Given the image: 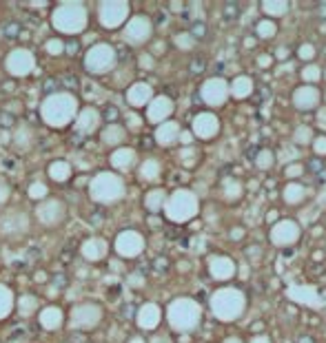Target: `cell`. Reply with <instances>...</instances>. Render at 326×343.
<instances>
[{
  "label": "cell",
  "mask_w": 326,
  "mask_h": 343,
  "mask_svg": "<svg viewBox=\"0 0 326 343\" xmlns=\"http://www.w3.org/2000/svg\"><path fill=\"white\" fill-rule=\"evenodd\" d=\"M80 111L78 98L69 91H56L49 93L42 102H40V120L51 126V129H64L76 120Z\"/></svg>",
  "instance_id": "6da1fadb"
},
{
  "label": "cell",
  "mask_w": 326,
  "mask_h": 343,
  "mask_svg": "<svg viewBox=\"0 0 326 343\" xmlns=\"http://www.w3.org/2000/svg\"><path fill=\"white\" fill-rule=\"evenodd\" d=\"M89 25V11H86L84 3L80 0H64V3H58L56 9L51 13V27L64 36H78L82 33Z\"/></svg>",
  "instance_id": "7a4b0ae2"
},
{
  "label": "cell",
  "mask_w": 326,
  "mask_h": 343,
  "mask_svg": "<svg viewBox=\"0 0 326 343\" xmlns=\"http://www.w3.org/2000/svg\"><path fill=\"white\" fill-rule=\"evenodd\" d=\"M122 195H124V181L116 173L102 171L89 179V197L96 204H104V206L116 204V201L122 199Z\"/></svg>",
  "instance_id": "3957f363"
},
{
  "label": "cell",
  "mask_w": 326,
  "mask_h": 343,
  "mask_svg": "<svg viewBox=\"0 0 326 343\" xmlns=\"http://www.w3.org/2000/svg\"><path fill=\"white\" fill-rule=\"evenodd\" d=\"M116 64H118V51L109 42H98L89 47V51L84 53V69L91 76L109 73Z\"/></svg>",
  "instance_id": "277c9868"
},
{
  "label": "cell",
  "mask_w": 326,
  "mask_h": 343,
  "mask_svg": "<svg viewBox=\"0 0 326 343\" xmlns=\"http://www.w3.org/2000/svg\"><path fill=\"white\" fill-rule=\"evenodd\" d=\"M102 308L93 301H82V304L73 306L71 308V314H69V321H71V328L73 330H82V332H89V330H96L102 321Z\"/></svg>",
  "instance_id": "5b68a950"
},
{
  "label": "cell",
  "mask_w": 326,
  "mask_h": 343,
  "mask_svg": "<svg viewBox=\"0 0 326 343\" xmlns=\"http://www.w3.org/2000/svg\"><path fill=\"white\" fill-rule=\"evenodd\" d=\"M5 69L13 78H27L36 69V56H33V51L25 49V47L11 49L5 58Z\"/></svg>",
  "instance_id": "8992f818"
},
{
  "label": "cell",
  "mask_w": 326,
  "mask_h": 343,
  "mask_svg": "<svg viewBox=\"0 0 326 343\" xmlns=\"http://www.w3.org/2000/svg\"><path fill=\"white\" fill-rule=\"evenodd\" d=\"M36 217L42 226L47 228H56L60 226L62 221L67 219V206L62 199H56V197H47L38 204L36 208Z\"/></svg>",
  "instance_id": "52a82bcc"
},
{
  "label": "cell",
  "mask_w": 326,
  "mask_h": 343,
  "mask_svg": "<svg viewBox=\"0 0 326 343\" xmlns=\"http://www.w3.org/2000/svg\"><path fill=\"white\" fill-rule=\"evenodd\" d=\"M129 3H98V22L104 29H118L126 20Z\"/></svg>",
  "instance_id": "ba28073f"
},
{
  "label": "cell",
  "mask_w": 326,
  "mask_h": 343,
  "mask_svg": "<svg viewBox=\"0 0 326 343\" xmlns=\"http://www.w3.org/2000/svg\"><path fill=\"white\" fill-rule=\"evenodd\" d=\"M29 231V215L23 211H9L0 217V235L5 237H23Z\"/></svg>",
  "instance_id": "9c48e42d"
},
{
  "label": "cell",
  "mask_w": 326,
  "mask_h": 343,
  "mask_svg": "<svg viewBox=\"0 0 326 343\" xmlns=\"http://www.w3.org/2000/svg\"><path fill=\"white\" fill-rule=\"evenodd\" d=\"M100 124H102V116L96 106H84V109L78 111L76 120H73V126L80 135H93L96 131H100Z\"/></svg>",
  "instance_id": "30bf717a"
},
{
  "label": "cell",
  "mask_w": 326,
  "mask_h": 343,
  "mask_svg": "<svg viewBox=\"0 0 326 343\" xmlns=\"http://www.w3.org/2000/svg\"><path fill=\"white\" fill-rule=\"evenodd\" d=\"M142 246H144V241L140 237V233H136V231H122L116 237V253L124 259L138 257Z\"/></svg>",
  "instance_id": "8fae6325"
},
{
  "label": "cell",
  "mask_w": 326,
  "mask_h": 343,
  "mask_svg": "<svg viewBox=\"0 0 326 343\" xmlns=\"http://www.w3.org/2000/svg\"><path fill=\"white\" fill-rule=\"evenodd\" d=\"M149 33H151V25H149V20H144V18H131L129 22H126L124 27V40L129 44H140V42H144L146 38H149Z\"/></svg>",
  "instance_id": "7c38bea8"
},
{
  "label": "cell",
  "mask_w": 326,
  "mask_h": 343,
  "mask_svg": "<svg viewBox=\"0 0 326 343\" xmlns=\"http://www.w3.org/2000/svg\"><path fill=\"white\" fill-rule=\"evenodd\" d=\"M106 241L102 237H89L82 241V246H80V255H82L84 261H89V264H98V261H102L106 257Z\"/></svg>",
  "instance_id": "4fadbf2b"
},
{
  "label": "cell",
  "mask_w": 326,
  "mask_h": 343,
  "mask_svg": "<svg viewBox=\"0 0 326 343\" xmlns=\"http://www.w3.org/2000/svg\"><path fill=\"white\" fill-rule=\"evenodd\" d=\"M38 319H40V326L45 328V330H60L64 324V312H62V308H58V306H47L40 310L38 314Z\"/></svg>",
  "instance_id": "5bb4252c"
},
{
  "label": "cell",
  "mask_w": 326,
  "mask_h": 343,
  "mask_svg": "<svg viewBox=\"0 0 326 343\" xmlns=\"http://www.w3.org/2000/svg\"><path fill=\"white\" fill-rule=\"evenodd\" d=\"M47 175H49V179L58 181V184H64V181L71 179L73 166L67 162V159H53V162L47 166Z\"/></svg>",
  "instance_id": "9a60e30c"
},
{
  "label": "cell",
  "mask_w": 326,
  "mask_h": 343,
  "mask_svg": "<svg viewBox=\"0 0 326 343\" xmlns=\"http://www.w3.org/2000/svg\"><path fill=\"white\" fill-rule=\"evenodd\" d=\"M136 164V151L133 149H116L111 153V166L116 171H129Z\"/></svg>",
  "instance_id": "2e32d148"
},
{
  "label": "cell",
  "mask_w": 326,
  "mask_h": 343,
  "mask_svg": "<svg viewBox=\"0 0 326 343\" xmlns=\"http://www.w3.org/2000/svg\"><path fill=\"white\" fill-rule=\"evenodd\" d=\"M13 310H16V297H13V290L9 286L0 284V321L9 317Z\"/></svg>",
  "instance_id": "e0dca14e"
},
{
  "label": "cell",
  "mask_w": 326,
  "mask_h": 343,
  "mask_svg": "<svg viewBox=\"0 0 326 343\" xmlns=\"http://www.w3.org/2000/svg\"><path fill=\"white\" fill-rule=\"evenodd\" d=\"M38 299L33 294H20V299H16V310L23 319H29L38 312Z\"/></svg>",
  "instance_id": "ac0fdd59"
},
{
  "label": "cell",
  "mask_w": 326,
  "mask_h": 343,
  "mask_svg": "<svg viewBox=\"0 0 326 343\" xmlns=\"http://www.w3.org/2000/svg\"><path fill=\"white\" fill-rule=\"evenodd\" d=\"M102 144H106V146H120L122 144V140H124V129L120 126L118 122H109L104 126V131H102Z\"/></svg>",
  "instance_id": "d6986e66"
},
{
  "label": "cell",
  "mask_w": 326,
  "mask_h": 343,
  "mask_svg": "<svg viewBox=\"0 0 326 343\" xmlns=\"http://www.w3.org/2000/svg\"><path fill=\"white\" fill-rule=\"evenodd\" d=\"M11 140L16 142V146H18L20 151H29L31 146H33V140H36V133H33L29 126H20L18 131H13Z\"/></svg>",
  "instance_id": "ffe728a7"
},
{
  "label": "cell",
  "mask_w": 326,
  "mask_h": 343,
  "mask_svg": "<svg viewBox=\"0 0 326 343\" xmlns=\"http://www.w3.org/2000/svg\"><path fill=\"white\" fill-rule=\"evenodd\" d=\"M149 96H151L149 84H136L126 91V100H129V104H133V106H142L146 100H149Z\"/></svg>",
  "instance_id": "44dd1931"
},
{
  "label": "cell",
  "mask_w": 326,
  "mask_h": 343,
  "mask_svg": "<svg viewBox=\"0 0 326 343\" xmlns=\"http://www.w3.org/2000/svg\"><path fill=\"white\" fill-rule=\"evenodd\" d=\"M156 319H158L156 306H142L136 314V321H138L140 328H153L156 326Z\"/></svg>",
  "instance_id": "7402d4cb"
},
{
  "label": "cell",
  "mask_w": 326,
  "mask_h": 343,
  "mask_svg": "<svg viewBox=\"0 0 326 343\" xmlns=\"http://www.w3.org/2000/svg\"><path fill=\"white\" fill-rule=\"evenodd\" d=\"M27 193H29V197L36 199V201H42V199L49 197V188H47V184H42V181H31Z\"/></svg>",
  "instance_id": "603a6c76"
},
{
  "label": "cell",
  "mask_w": 326,
  "mask_h": 343,
  "mask_svg": "<svg viewBox=\"0 0 326 343\" xmlns=\"http://www.w3.org/2000/svg\"><path fill=\"white\" fill-rule=\"evenodd\" d=\"M242 13V3H235V0H229V3L222 5V16L224 20H235Z\"/></svg>",
  "instance_id": "cb8c5ba5"
},
{
  "label": "cell",
  "mask_w": 326,
  "mask_h": 343,
  "mask_svg": "<svg viewBox=\"0 0 326 343\" xmlns=\"http://www.w3.org/2000/svg\"><path fill=\"white\" fill-rule=\"evenodd\" d=\"M169 109H171V100H169V98H162V100H158V102H156V104H153L151 109H149V120H158V118H160V113H162V116H164V113L169 111Z\"/></svg>",
  "instance_id": "d4e9b609"
},
{
  "label": "cell",
  "mask_w": 326,
  "mask_h": 343,
  "mask_svg": "<svg viewBox=\"0 0 326 343\" xmlns=\"http://www.w3.org/2000/svg\"><path fill=\"white\" fill-rule=\"evenodd\" d=\"M45 51L49 53V56H62V53H64V42L60 38H49L45 42Z\"/></svg>",
  "instance_id": "484cf974"
},
{
  "label": "cell",
  "mask_w": 326,
  "mask_h": 343,
  "mask_svg": "<svg viewBox=\"0 0 326 343\" xmlns=\"http://www.w3.org/2000/svg\"><path fill=\"white\" fill-rule=\"evenodd\" d=\"M9 197H11V188H9V184H7L5 179H0V208H3L7 201H9Z\"/></svg>",
  "instance_id": "4316f807"
},
{
  "label": "cell",
  "mask_w": 326,
  "mask_h": 343,
  "mask_svg": "<svg viewBox=\"0 0 326 343\" xmlns=\"http://www.w3.org/2000/svg\"><path fill=\"white\" fill-rule=\"evenodd\" d=\"M191 36L193 38H204L206 36V25L202 20H195V22L191 25Z\"/></svg>",
  "instance_id": "83f0119b"
},
{
  "label": "cell",
  "mask_w": 326,
  "mask_h": 343,
  "mask_svg": "<svg viewBox=\"0 0 326 343\" xmlns=\"http://www.w3.org/2000/svg\"><path fill=\"white\" fill-rule=\"evenodd\" d=\"M322 169H324V162H322V159H319V157H311L309 162H306V171H309V173H313V175H317V173L322 171Z\"/></svg>",
  "instance_id": "f1b7e54d"
},
{
  "label": "cell",
  "mask_w": 326,
  "mask_h": 343,
  "mask_svg": "<svg viewBox=\"0 0 326 343\" xmlns=\"http://www.w3.org/2000/svg\"><path fill=\"white\" fill-rule=\"evenodd\" d=\"M204 69H206V60L202 56H195V58L191 60V71L193 73H202Z\"/></svg>",
  "instance_id": "f546056e"
},
{
  "label": "cell",
  "mask_w": 326,
  "mask_h": 343,
  "mask_svg": "<svg viewBox=\"0 0 326 343\" xmlns=\"http://www.w3.org/2000/svg\"><path fill=\"white\" fill-rule=\"evenodd\" d=\"M146 206H149L151 211H158V208H160V195L158 193H151L149 197H146Z\"/></svg>",
  "instance_id": "4dcf8cb0"
},
{
  "label": "cell",
  "mask_w": 326,
  "mask_h": 343,
  "mask_svg": "<svg viewBox=\"0 0 326 343\" xmlns=\"http://www.w3.org/2000/svg\"><path fill=\"white\" fill-rule=\"evenodd\" d=\"M257 96H259V102H264V100H269V98H271V89H269L266 84H262V86L257 89Z\"/></svg>",
  "instance_id": "1f68e13d"
},
{
  "label": "cell",
  "mask_w": 326,
  "mask_h": 343,
  "mask_svg": "<svg viewBox=\"0 0 326 343\" xmlns=\"http://www.w3.org/2000/svg\"><path fill=\"white\" fill-rule=\"evenodd\" d=\"M116 118H118V109L116 106H109V109H106V120H111V124H113Z\"/></svg>",
  "instance_id": "d6a6232c"
},
{
  "label": "cell",
  "mask_w": 326,
  "mask_h": 343,
  "mask_svg": "<svg viewBox=\"0 0 326 343\" xmlns=\"http://www.w3.org/2000/svg\"><path fill=\"white\" fill-rule=\"evenodd\" d=\"M295 343H315V339H313V334H299Z\"/></svg>",
  "instance_id": "836d02e7"
},
{
  "label": "cell",
  "mask_w": 326,
  "mask_h": 343,
  "mask_svg": "<svg viewBox=\"0 0 326 343\" xmlns=\"http://www.w3.org/2000/svg\"><path fill=\"white\" fill-rule=\"evenodd\" d=\"M153 171H156V162H146L142 169V175H153Z\"/></svg>",
  "instance_id": "e575fe53"
},
{
  "label": "cell",
  "mask_w": 326,
  "mask_h": 343,
  "mask_svg": "<svg viewBox=\"0 0 326 343\" xmlns=\"http://www.w3.org/2000/svg\"><path fill=\"white\" fill-rule=\"evenodd\" d=\"M315 177H317V181H319V184H326V166H324V169H322V171H319V173L315 175Z\"/></svg>",
  "instance_id": "d590c367"
},
{
  "label": "cell",
  "mask_w": 326,
  "mask_h": 343,
  "mask_svg": "<svg viewBox=\"0 0 326 343\" xmlns=\"http://www.w3.org/2000/svg\"><path fill=\"white\" fill-rule=\"evenodd\" d=\"M317 11H319V16H322V18H326V3H319L317 5Z\"/></svg>",
  "instance_id": "8d00e7d4"
},
{
  "label": "cell",
  "mask_w": 326,
  "mask_h": 343,
  "mask_svg": "<svg viewBox=\"0 0 326 343\" xmlns=\"http://www.w3.org/2000/svg\"><path fill=\"white\" fill-rule=\"evenodd\" d=\"M255 153H257V146H249V151H246V157H255Z\"/></svg>",
  "instance_id": "74e56055"
},
{
  "label": "cell",
  "mask_w": 326,
  "mask_h": 343,
  "mask_svg": "<svg viewBox=\"0 0 326 343\" xmlns=\"http://www.w3.org/2000/svg\"><path fill=\"white\" fill-rule=\"evenodd\" d=\"M9 140H11L9 133H7V131H0V142H9Z\"/></svg>",
  "instance_id": "f35d334b"
},
{
  "label": "cell",
  "mask_w": 326,
  "mask_h": 343,
  "mask_svg": "<svg viewBox=\"0 0 326 343\" xmlns=\"http://www.w3.org/2000/svg\"><path fill=\"white\" fill-rule=\"evenodd\" d=\"M33 9H42V7H47V3H31Z\"/></svg>",
  "instance_id": "ab89813d"
},
{
  "label": "cell",
  "mask_w": 326,
  "mask_h": 343,
  "mask_svg": "<svg viewBox=\"0 0 326 343\" xmlns=\"http://www.w3.org/2000/svg\"><path fill=\"white\" fill-rule=\"evenodd\" d=\"M129 343H144V339H142V337H131Z\"/></svg>",
  "instance_id": "60d3db41"
},
{
  "label": "cell",
  "mask_w": 326,
  "mask_h": 343,
  "mask_svg": "<svg viewBox=\"0 0 326 343\" xmlns=\"http://www.w3.org/2000/svg\"><path fill=\"white\" fill-rule=\"evenodd\" d=\"M47 294H49V297H53V294H58V290H56V288H49V290H47Z\"/></svg>",
  "instance_id": "b9f144b4"
}]
</instances>
